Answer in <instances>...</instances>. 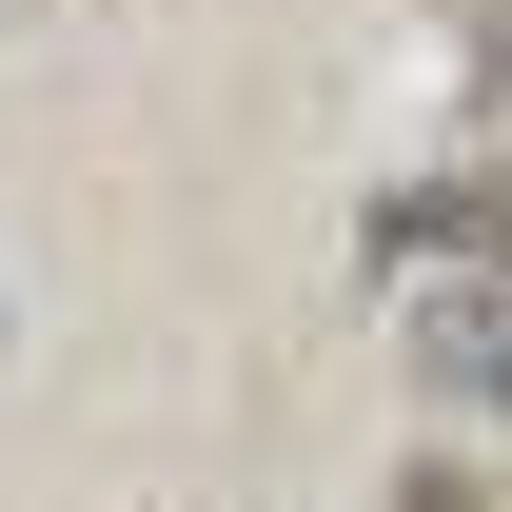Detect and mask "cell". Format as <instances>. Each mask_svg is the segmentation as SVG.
I'll return each instance as SVG.
<instances>
[{
  "label": "cell",
  "instance_id": "6da1fadb",
  "mask_svg": "<svg viewBox=\"0 0 512 512\" xmlns=\"http://www.w3.org/2000/svg\"><path fill=\"white\" fill-rule=\"evenodd\" d=\"M414 375H453V394H512V296H434V355Z\"/></svg>",
  "mask_w": 512,
  "mask_h": 512
},
{
  "label": "cell",
  "instance_id": "7a4b0ae2",
  "mask_svg": "<svg viewBox=\"0 0 512 512\" xmlns=\"http://www.w3.org/2000/svg\"><path fill=\"white\" fill-rule=\"evenodd\" d=\"M414 237H473V256H512V178H453V197H394V256Z\"/></svg>",
  "mask_w": 512,
  "mask_h": 512
},
{
  "label": "cell",
  "instance_id": "3957f363",
  "mask_svg": "<svg viewBox=\"0 0 512 512\" xmlns=\"http://www.w3.org/2000/svg\"><path fill=\"white\" fill-rule=\"evenodd\" d=\"M394 512H493V473H453V453H414V473H394Z\"/></svg>",
  "mask_w": 512,
  "mask_h": 512
}]
</instances>
